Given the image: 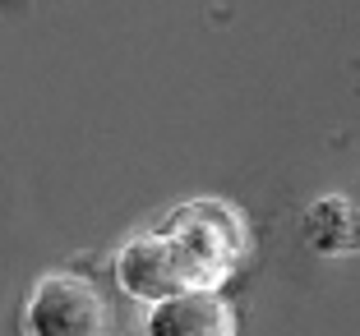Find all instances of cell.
Listing matches in <instances>:
<instances>
[{"label":"cell","mask_w":360,"mask_h":336,"mask_svg":"<svg viewBox=\"0 0 360 336\" xmlns=\"http://www.w3.org/2000/svg\"><path fill=\"white\" fill-rule=\"evenodd\" d=\"M158 226L180 249L194 290H226V281L250 258L245 212L226 199H190V203H180V208H171Z\"/></svg>","instance_id":"1"},{"label":"cell","mask_w":360,"mask_h":336,"mask_svg":"<svg viewBox=\"0 0 360 336\" xmlns=\"http://www.w3.org/2000/svg\"><path fill=\"white\" fill-rule=\"evenodd\" d=\"M23 336H120L116 314L88 276L46 272L23 300Z\"/></svg>","instance_id":"2"},{"label":"cell","mask_w":360,"mask_h":336,"mask_svg":"<svg viewBox=\"0 0 360 336\" xmlns=\"http://www.w3.org/2000/svg\"><path fill=\"white\" fill-rule=\"evenodd\" d=\"M111 272H116V285L129 300H139L148 309L171 300V295L194 290L190 272H185V258H180V249L171 244V235L162 226L129 235L116 249V258H111Z\"/></svg>","instance_id":"3"},{"label":"cell","mask_w":360,"mask_h":336,"mask_svg":"<svg viewBox=\"0 0 360 336\" xmlns=\"http://www.w3.org/2000/svg\"><path fill=\"white\" fill-rule=\"evenodd\" d=\"M143 336H240V314L226 290H185L143 314Z\"/></svg>","instance_id":"4"},{"label":"cell","mask_w":360,"mask_h":336,"mask_svg":"<svg viewBox=\"0 0 360 336\" xmlns=\"http://www.w3.org/2000/svg\"><path fill=\"white\" fill-rule=\"evenodd\" d=\"M305 244L319 258H347L360 249V208L347 194H319L305 208Z\"/></svg>","instance_id":"5"},{"label":"cell","mask_w":360,"mask_h":336,"mask_svg":"<svg viewBox=\"0 0 360 336\" xmlns=\"http://www.w3.org/2000/svg\"><path fill=\"white\" fill-rule=\"evenodd\" d=\"M120 336H125V332H120Z\"/></svg>","instance_id":"6"}]
</instances>
